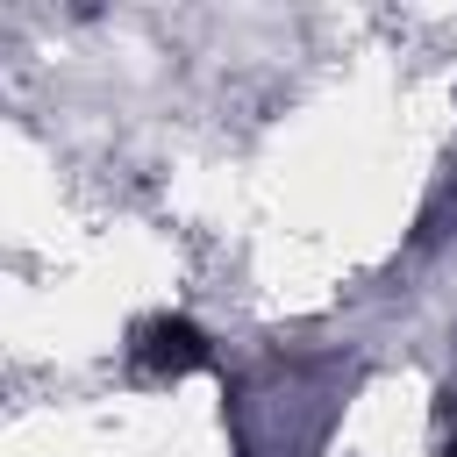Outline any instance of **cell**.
Listing matches in <instances>:
<instances>
[{"label": "cell", "mask_w": 457, "mask_h": 457, "mask_svg": "<svg viewBox=\"0 0 457 457\" xmlns=\"http://www.w3.org/2000/svg\"><path fill=\"white\" fill-rule=\"evenodd\" d=\"M129 350H136V364L157 371V378H193V371L214 364V343H207V328H200L193 314H150Z\"/></svg>", "instance_id": "1"}, {"label": "cell", "mask_w": 457, "mask_h": 457, "mask_svg": "<svg viewBox=\"0 0 457 457\" xmlns=\"http://www.w3.org/2000/svg\"><path fill=\"white\" fill-rule=\"evenodd\" d=\"M443 457H457V428H450V443H443Z\"/></svg>", "instance_id": "2"}]
</instances>
